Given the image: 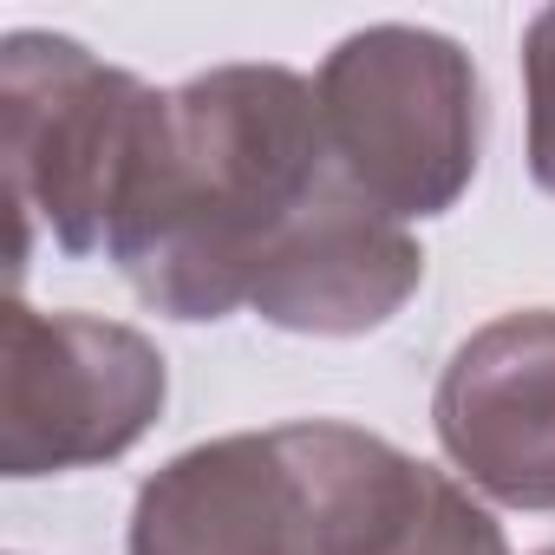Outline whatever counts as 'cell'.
Here are the masks:
<instances>
[{
  "label": "cell",
  "mask_w": 555,
  "mask_h": 555,
  "mask_svg": "<svg viewBox=\"0 0 555 555\" xmlns=\"http://www.w3.org/2000/svg\"><path fill=\"white\" fill-rule=\"evenodd\" d=\"M327 183L334 151L314 79L295 66H216L170 92L105 255L144 308L222 321L248 308L261 255Z\"/></svg>",
  "instance_id": "obj_1"
},
{
  "label": "cell",
  "mask_w": 555,
  "mask_h": 555,
  "mask_svg": "<svg viewBox=\"0 0 555 555\" xmlns=\"http://www.w3.org/2000/svg\"><path fill=\"white\" fill-rule=\"evenodd\" d=\"M170 92L92 60L66 34H14L0 47V164L14 203V282L34 222L66 255H99L151 164Z\"/></svg>",
  "instance_id": "obj_2"
},
{
  "label": "cell",
  "mask_w": 555,
  "mask_h": 555,
  "mask_svg": "<svg viewBox=\"0 0 555 555\" xmlns=\"http://www.w3.org/2000/svg\"><path fill=\"white\" fill-rule=\"evenodd\" d=\"M314 92L340 183L392 222L444 216L470 190L483 151V92L457 40L399 21L347 34Z\"/></svg>",
  "instance_id": "obj_3"
},
{
  "label": "cell",
  "mask_w": 555,
  "mask_h": 555,
  "mask_svg": "<svg viewBox=\"0 0 555 555\" xmlns=\"http://www.w3.org/2000/svg\"><path fill=\"white\" fill-rule=\"evenodd\" d=\"M164 353L99 314H40L21 295L0 334V464L53 477L125 457L164 412Z\"/></svg>",
  "instance_id": "obj_4"
},
{
  "label": "cell",
  "mask_w": 555,
  "mask_h": 555,
  "mask_svg": "<svg viewBox=\"0 0 555 555\" xmlns=\"http://www.w3.org/2000/svg\"><path fill=\"white\" fill-rule=\"evenodd\" d=\"M334 418L209 438L131 503V555H334Z\"/></svg>",
  "instance_id": "obj_5"
},
{
  "label": "cell",
  "mask_w": 555,
  "mask_h": 555,
  "mask_svg": "<svg viewBox=\"0 0 555 555\" xmlns=\"http://www.w3.org/2000/svg\"><path fill=\"white\" fill-rule=\"evenodd\" d=\"M431 425L470 490L555 509V314L516 308L477 327L438 373Z\"/></svg>",
  "instance_id": "obj_6"
},
{
  "label": "cell",
  "mask_w": 555,
  "mask_h": 555,
  "mask_svg": "<svg viewBox=\"0 0 555 555\" xmlns=\"http://www.w3.org/2000/svg\"><path fill=\"white\" fill-rule=\"evenodd\" d=\"M418 282H425V248L412 242V229L373 209L334 170V183L261 255L248 308L282 334L353 340L386 327L418 295Z\"/></svg>",
  "instance_id": "obj_7"
},
{
  "label": "cell",
  "mask_w": 555,
  "mask_h": 555,
  "mask_svg": "<svg viewBox=\"0 0 555 555\" xmlns=\"http://www.w3.org/2000/svg\"><path fill=\"white\" fill-rule=\"evenodd\" d=\"M373 555H509L496 516L444 470H418L412 503L386 522V535L373 542Z\"/></svg>",
  "instance_id": "obj_8"
},
{
  "label": "cell",
  "mask_w": 555,
  "mask_h": 555,
  "mask_svg": "<svg viewBox=\"0 0 555 555\" xmlns=\"http://www.w3.org/2000/svg\"><path fill=\"white\" fill-rule=\"evenodd\" d=\"M522 99H529V177L555 196V8L522 34Z\"/></svg>",
  "instance_id": "obj_9"
},
{
  "label": "cell",
  "mask_w": 555,
  "mask_h": 555,
  "mask_svg": "<svg viewBox=\"0 0 555 555\" xmlns=\"http://www.w3.org/2000/svg\"><path fill=\"white\" fill-rule=\"evenodd\" d=\"M542 555H555V548H542Z\"/></svg>",
  "instance_id": "obj_10"
}]
</instances>
